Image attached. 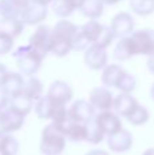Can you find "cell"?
<instances>
[{"label": "cell", "instance_id": "6da1fadb", "mask_svg": "<svg viewBox=\"0 0 154 155\" xmlns=\"http://www.w3.org/2000/svg\"><path fill=\"white\" fill-rule=\"evenodd\" d=\"M79 27L75 23L67 19H60L53 27H52V49L51 53L57 57H64L70 53L71 41H72L75 33Z\"/></svg>", "mask_w": 154, "mask_h": 155}, {"label": "cell", "instance_id": "7a4b0ae2", "mask_svg": "<svg viewBox=\"0 0 154 155\" xmlns=\"http://www.w3.org/2000/svg\"><path fill=\"white\" fill-rule=\"evenodd\" d=\"M14 59L16 60L18 70L22 75L25 76H33L38 72L42 64L44 56L38 53L35 49H33L30 45L19 46L18 49L14 51Z\"/></svg>", "mask_w": 154, "mask_h": 155}, {"label": "cell", "instance_id": "3957f363", "mask_svg": "<svg viewBox=\"0 0 154 155\" xmlns=\"http://www.w3.org/2000/svg\"><path fill=\"white\" fill-rule=\"evenodd\" d=\"M65 137L53 124H48L42 129L40 151L42 155H60L65 148Z\"/></svg>", "mask_w": 154, "mask_h": 155}, {"label": "cell", "instance_id": "277c9868", "mask_svg": "<svg viewBox=\"0 0 154 155\" xmlns=\"http://www.w3.org/2000/svg\"><path fill=\"white\" fill-rule=\"evenodd\" d=\"M34 112L41 120H51L52 123H59L67 117L68 109L65 105H60L52 101L48 95H42L34 104Z\"/></svg>", "mask_w": 154, "mask_h": 155}, {"label": "cell", "instance_id": "5b68a950", "mask_svg": "<svg viewBox=\"0 0 154 155\" xmlns=\"http://www.w3.org/2000/svg\"><path fill=\"white\" fill-rule=\"evenodd\" d=\"M130 44L132 48L134 56H150L154 53V30L142 29L132 31L130 35Z\"/></svg>", "mask_w": 154, "mask_h": 155}, {"label": "cell", "instance_id": "8992f818", "mask_svg": "<svg viewBox=\"0 0 154 155\" xmlns=\"http://www.w3.org/2000/svg\"><path fill=\"white\" fill-rule=\"evenodd\" d=\"M29 45L33 49L41 53L44 57L48 53H51L52 49V27L46 25H38L37 29L34 30L29 38Z\"/></svg>", "mask_w": 154, "mask_h": 155}, {"label": "cell", "instance_id": "52a82bcc", "mask_svg": "<svg viewBox=\"0 0 154 155\" xmlns=\"http://www.w3.org/2000/svg\"><path fill=\"white\" fill-rule=\"evenodd\" d=\"M68 114V113H67ZM63 135L67 140L71 142H86V124L76 123V121L71 120L70 117H65L64 120L59 121V123H52Z\"/></svg>", "mask_w": 154, "mask_h": 155}, {"label": "cell", "instance_id": "ba28073f", "mask_svg": "<svg viewBox=\"0 0 154 155\" xmlns=\"http://www.w3.org/2000/svg\"><path fill=\"white\" fill-rule=\"evenodd\" d=\"M46 16H48V7L29 0V2L23 5V8H22L19 19H21L25 25H29V26L37 25L38 26V25H41L45 21Z\"/></svg>", "mask_w": 154, "mask_h": 155}, {"label": "cell", "instance_id": "9c48e42d", "mask_svg": "<svg viewBox=\"0 0 154 155\" xmlns=\"http://www.w3.org/2000/svg\"><path fill=\"white\" fill-rule=\"evenodd\" d=\"M94 121L98 124V127L101 128L105 136H111V135L119 132L120 129H123L122 118L116 113H112L111 110L97 113L94 116Z\"/></svg>", "mask_w": 154, "mask_h": 155}, {"label": "cell", "instance_id": "30bf717a", "mask_svg": "<svg viewBox=\"0 0 154 155\" xmlns=\"http://www.w3.org/2000/svg\"><path fill=\"white\" fill-rule=\"evenodd\" d=\"M111 30L113 33L115 38H122L126 35H130L134 31L135 22L131 14L128 12H117L111 21Z\"/></svg>", "mask_w": 154, "mask_h": 155}, {"label": "cell", "instance_id": "8fae6325", "mask_svg": "<svg viewBox=\"0 0 154 155\" xmlns=\"http://www.w3.org/2000/svg\"><path fill=\"white\" fill-rule=\"evenodd\" d=\"M67 113L71 120L76 121V123L87 124L95 116V109L92 106V104L89 101L78 99V101H75L71 105Z\"/></svg>", "mask_w": 154, "mask_h": 155}, {"label": "cell", "instance_id": "7c38bea8", "mask_svg": "<svg viewBox=\"0 0 154 155\" xmlns=\"http://www.w3.org/2000/svg\"><path fill=\"white\" fill-rule=\"evenodd\" d=\"M113 94L108 87H94L89 94V102L95 110L105 112L113 107Z\"/></svg>", "mask_w": 154, "mask_h": 155}, {"label": "cell", "instance_id": "4fadbf2b", "mask_svg": "<svg viewBox=\"0 0 154 155\" xmlns=\"http://www.w3.org/2000/svg\"><path fill=\"white\" fill-rule=\"evenodd\" d=\"M85 64L93 71H100L108 64V52L95 45H90L85 51Z\"/></svg>", "mask_w": 154, "mask_h": 155}, {"label": "cell", "instance_id": "5bb4252c", "mask_svg": "<svg viewBox=\"0 0 154 155\" xmlns=\"http://www.w3.org/2000/svg\"><path fill=\"white\" fill-rule=\"evenodd\" d=\"M46 95L52 99V101L57 102L60 105H67L68 102L72 99L74 91L68 83L63 82V80H55L48 88Z\"/></svg>", "mask_w": 154, "mask_h": 155}, {"label": "cell", "instance_id": "9a60e30c", "mask_svg": "<svg viewBox=\"0 0 154 155\" xmlns=\"http://www.w3.org/2000/svg\"><path fill=\"white\" fill-rule=\"evenodd\" d=\"M132 135L127 129H120L119 132L108 136V147L113 153H127L132 147Z\"/></svg>", "mask_w": 154, "mask_h": 155}, {"label": "cell", "instance_id": "2e32d148", "mask_svg": "<svg viewBox=\"0 0 154 155\" xmlns=\"http://www.w3.org/2000/svg\"><path fill=\"white\" fill-rule=\"evenodd\" d=\"M136 105H138V101L135 97L131 95V93H120L119 95L113 98V107L112 109L115 110V113L119 117H127L136 107Z\"/></svg>", "mask_w": 154, "mask_h": 155}, {"label": "cell", "instance_id": "e0dca14e", "mask_svg": "<svg viewBox=\"0 0 154 155\" xmlns=\"http://www.w3.org/2000/svg\"><path fill=\"white\" fill-rule=\"evenodd\" d=\"M23 83H25V79L21 72H10V71H7L0 87H2V90L8 97H14L16 94L22 93Z\"/></svg>", "mask_w": 154, "mask_h": 155}, {"label": "cell", "instance_id": "ac0fdd59", "mask_svg": "<svg viewBox=\"0 0 154 155\" xmlns=\"http://www.w3.org/2000/svg\"><path fill=\"white\" fill-rule=\"evenodd\" d=\"M0 120H2L3 131H4L5 135L19 131L25 124V117L14 113L8 107L5 110H3V112H0Z\"/></svg>", "mask_w": 154, "mask_h": 155}, {"label": "cell", "instance_id": "d6986e66", "mask_svg": "<svg viewBox=\"0 0 154 155\" xmlns=\"http://www.w3.org/2000/svg\"><path fill=\"white\" fill-rule=\"evenodd\" d=\"M33 106H34V101L26 97L25 94H16L14 97H10V102H8V109L12 110L14 113L26 117L30 112H32Z\"/></svg>", "mask_w": 154, "mask_h": 155}, {"label": "cell", "instance_id": "ffe728a7", "mask_svg": "<svg viewBox=\"0 0 154 155\" xmlns=\"http://www.w3.org/2000/svg\"><path fill=\"white\" fill-rule=\"evenodd\" d=\"M124 68L119 64H106L102 68V74H101V82L105 87L109 88H116L119 80L122 79L123 74H124Z\"/></svg>", "mask_w": 154, "mask_h": 155}, {"label": "cell", "instance_id": "44dd1931", "mask_svg": "<svg viewBox=\"0 0 154 155\" xmlns=\"http://www.w3.org/2000/svg\"><path fill=\"white\" fill-rule=\"evenodd\" d=\"M25 23L19 18H0V33L7 34L15 40L22 34Z\"/></svg>", "mask_w": 154, "mask_h": 155}, {"label": "cell", "instance_id": "7402d4cb", "mask_svg": "<svg viewBox=\"0 0 154 155\" xmlns=\"http://www.w3.org/2000/svg\"><path fill=\"white\" fill-rule=\"evenodd\" d=\"M42 91H44V86L40 79H37L34 76H27V79H25L22 94L29 97L32 101L35 102L38 98H41L42 97Z\"/></svg>", "mask_w": 154, "mask_h": 155}, {"label": "cell", "instance_id": "603a6c76", "mask_svg": "<svg viewBox=\"0 0 154 155\" xmlns=\"http://www.w3.org/2000/svg\"><path fill=\"white\" fill-rule=\"evenodd\" d=\"M104 3L101 0H85L79 7L82 15L89 19H98L104 14Z\"/></svg>", "mask_w": 154, "mask_h": 155}, {"label": "cell", "instance_id": "cb8c5ba5", "mask_svg": "<svg viewBox=\"0 0 154 155\" xmlns=\"http://www.w3.org/2000/svg\"><path fill=\"white\" fill-rule=\"evenodd\" d=\"M131 57H134V52L132 48H131L128 35L119 38V42L116 44V46L113 49V59L117 60V61H127Z\"/></svg>", "mask_w": 154, "mask_h": 155}, {"label": "cell", "instance_id": "d4e9b609", "mask_svg": "<svg viewBox=\"0 0 154 155\" xmlns=\"http://www.w3.org/2000/svg\"><path fill=\"white\" fill-rule=\"evenodd\" d=\"M104 137H105V135L93 117V120H90L86 124V142H89L90 144H100L104 140Z\"/></svg>", "mask_w": 154, "mask_h": 155}, {"label": "cell", "instance_id": "484cf974", "mask_svg": "<svg viewBox=\"0 0 154 155\" xmlns=\"http://www.w3.org/2000/svg\"><path fill=\"white\" fill-rule=\"evenodd\" d=\"M102 27H104V25H101L98 21H95V19H90V21H87L85 25H82L79 29H81V31L86 35L87 40L93 44L95 40H97L98 35H100Z\"/></svg>", "mask_w": 154, "mask_h": 155}, {"label": "cell", "instance_id": "4316f807", "mask_svg": "<svg viewBox=\"0 0 154 155\" xmlns=\"http://www.w3.org/2000/svg\"><path fill=\"white\" fill-rule=\"evenodd\" d=\"M126 118H127V121L130 124H132V125H143V124H146L147 121H149L150 113L145 106L138 104L135 109L131 112V114L127 116Z\"/></svg>", "mask_w": 154, "mask_h": 155}, {"label": "cell", "instance_id": "83f0119b", "mask_svg": "<svg viewBox=\"0 0 154 155\" xmlns=\"http://www.w3.org/2000/svg\"><path fill=\"white\" fill-rule=\"evenodd\" d=\"M132 12L141 16H147L154 12V0H130Z\"/></svg>", "mask_w": 154, "mask_h": 155}, {"label": "cell", "instance_id": "f1b7e54d", "mask_svg": "<svg viewBox=\"0 0 154 155\" xmlns=\"http://www.w3.org/2000/svg\"><path fill=\"white\" fill-rule=\"evenodd\" d=\"M0 151L4 155H16L19 151V142L12 135H4L0 137Z\"/></svg>", "mask_w": 154, "mask_h": 155}, {"label": "cell", "instance_id": "f546056e", "mask_svg": "<svg viewBox=\"0 0 154 155\" xmlns=\"http://www.w3.org/2000/svg\"><path fill=\"white\" fill-rule=\"evenodd\" d=\"M21 7L12 0H0V16L2 18H19Z\"/></svg>", "mask_w": 154, "mask_h": 155}, {"label": "cell", "instance_id": "4dcf8cb0", "mask_svg": "<svg viewBox=\"0 0 154 155\" xmlns=\"http://www.w3.org/2000/svg\"><path fill=\"white\" fill-rule=\"evenodd\" d=\"M52 11L56 16H59L60 19H67L68 16L72 15L74 10L70 4H68L65 0H55L52 3Z\"/></svg>", "mask_w": 154, "mask_h": 155}, {"label": "cell", "instance_id": "1f68e13d", "mask_svg": "<svg viewBox=\"0 0 154 155\" xmlns=\"http://www.w3.org/2000/svg\"><path fill=\"white\" fill-rule=\"evenodd\" d=\"M113 40H115V35H113V33H112L111 27L104 26L102 30H101V33H100V35H98L97 40H95L92 45H95L101 49H106L108 46H111V44L113 42Z\"/></svg>", "mask_w": 154, "mask_h": 155}, {"label": "cell", "instance_id": "d6a6232c", "mask_svg": "<svg viewBox=\"0 0 154 155\" xmlns=\"http://www.w3.org/2000/svg\"><path fill=\"white\" fill-rule=\"evenodd\" d=\"M135 87H136V79L128 72L123 74L122 79L119 80V83L116 86V88L120 93H131V91L135 90Z\"/></svg>", "mask_w": 154, "mask_h": 155}, {"label": "cell", "instance_id": "836d02e7", "mask_svg": "<svg viewBox=\"0 0 154 155\" xmlns=\"http://www.w3.org/2000/svg\"><path fill=\"white\" fill-rule=\"evenodd\" d=\"M90 45H92V42H90L86 38V35L81 31V29H78V31L75 33L72 41H71V49L76 51V52H82V51H86Z\"/></svg>", "mask_w": 154, "mask_h": 155}, {"label": "cell", "instance_id": "e575fe53", "mask_svg": "<svg viewBox=\"0 0 154 155\" xmlns=\"http://www.w3.org/2000/svg\"><path fill=\"white\" fill-rule=\"evenodd\" d=\"M14 48V38L7 34L0 33V56L10 53Z\"/></svg>", "mask_w": 154, "mask_h": 155}, {"label": "cell", "instance_id": "d590c367", "mask_svg": "<svg viewBox=\"0 0 154 155\" xmlns=\"http://www.w3.org/2000/svg\"><path fill=\"white\" fill-rule=\"evenodd\" d=\"M8 102H10V97H8L7 94L2 90V87H0V112H3V110L7 109Z\"/></svg>", "mask_w": 154, "mask_h": 155}, {"label": "cell", "instance_id": "8d00e7d4", "mask_svg": "<svg viewBox=\"0 0 154 155\" xmlns=\"http://www.w3.org/2000/svg\"><path fill=\"white\" fill-rule=\"evenodd\" d=\"M65 2H67L74 10H79V7L82 5V3H83L85 0H65Z\"/></svg>", "mask_w": 154, "mask_h": 155}, {"label": "cell", "instance_id": "74e56055", "mask_svg": "<svg viewBox=\"0 0 154 155\" xmlns=\"http://www.w3.org/2000/svg\"><path fill=\"white\" fill-rule=\"evenodd\" d=\"M147 68L152 74H154V53L149 56V60H147Z\"/></svg>", "mask_w": 154, "mask_h": 155}, {"label": "cell", "instance_id": "f35d334b", "mask_svg": "<svg viewBox=\"0 0 154 155\" xmlns=\"http://www.w3.org/2000/svg\"><path fill=\"white\" fill-rule=\"evenodd\" d=\"M7 67H5L4 64H2L0 63V86H2V83H3V79H4V76H5V74H7Z\"/></svg>", "mask_w": 154, "mask_h": 155}, {"label": "cell", "instance_id": "ab89813d", "mask_svg": "<svg viewBox=\"0 0 154 155\" xmlns=\"http://www.w3.org/2000/svg\"><path fill=\"white\" fill-rule=\"evenodd\" d=\"M86 155H109V154L104 150H92V151H89Z\"/></svg>", "mask_w": 154, "mask_h": 155}, {"label": "cell", "instance_id": "60d3db41", "mask_svg": "<svg viewBox=\"0 0 154 155\" xmlns=\"http://www.w3.org/2000/svg\"><path fill=\"white\" fill-rule=\"evenodd\" d=\"M32 2L38 3V4H41V5H45V7H48L49 4H52V3L55 2V0H32Z\"/></svg>", "mask_w": 154, "mask_h": 155}, {"label": "cell", "instance_id": "b9f144b4", "mask_svg": "<svg viewBox=\"0 0 154 155\" xmlns=\"http://www.w3.org/2000/svg\"><path fill=\"white\" fill-rule=\"evenodd\" d=\"M101 2L106 5H113V4H117V3L123 2V0H101Z\"/></svg>", "mask_w": 154, "mask_h": 155}, {"label": "cell", "instance_id": "7bdbcfd3", "mask_svg": "<svg viewBox=\"0 0 154 155\" xmlns=\"http://www.w3.org/2000/svg\"><path fill=\"white\" fill-rule=\"evenodd\" d=\"M12 2L15 3V4H18L19 7H21V10H22V8H23V5L26 4V3L29 2V0H12Z\"/></svg>", "mask_w": 154, "mask_h": 155}, {"label": "cell", "instance_id": "ee69618b", "mask_svg": "<svg viewBox=\"0 0 154 155\" xmlns=\"http://www.w3.org/2000/svg\"><path fill=\"white\" fill-rule=\"evenodd\" d=\"M142 155H154V148H149V150H146Z\"/></svg>", "mask_w": 154, "mask_h": 155}, {"label": "cell", "instance_id": "f6af8a7d", "mask_svg": "<svg viewBox=\"0 0 154 155\" xmlns=\"http://www.w3.org/2000/svg\"><path fill=\"white\" fill-rule=\"evenodd\" d=\"M150 97H152V99L154 101V83L152 84V87H150Z\"/></svg>", "mask_w": 154, "mask_h": 155}, {"label": "cell", "instance_id": "bcb514c9", "mask_svg": "<svg viewBox=\"0 0 154 155\" xmlns=\"http://www.w3.org/2000/svg\"><path fill=\"white\" fill-rule=\"evenodd\" d=\"M0 155H4V154H3V153H2V151H0Z\"/></svg>", "mask_w": 154, "mask_h": 155}]
</instances>
